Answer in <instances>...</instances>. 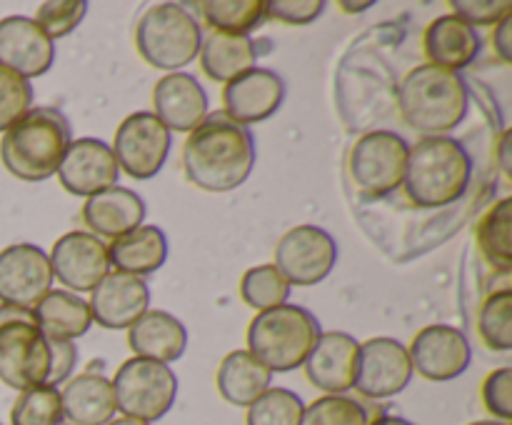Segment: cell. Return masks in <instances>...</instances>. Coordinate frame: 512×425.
<instances>
[{"label": "cell", "mask_w": 512, "mask_h": 425, "mask_svg": "<svg viewBox=\"0 0 512 425\" xmlns=\"http://www.w3.org/2000/svg\"><path fill=\"white\" fill-rule=\"evenodd\" d=\"M185 178L205 193H230L250 178L255 168V140L243 125L233 123L223 110L188 133L183 145Z\"/></svg>", "instance_id": "6da1fadb"}, {"label": "cell", "mask_w": 512, "mask_h": 425, "mask_svg": "<svg viewBox=\"0 0 512 425\" xmlns=\"http://www.w3.org/2000/svg\"><path fill=\"white\" fill-rule=\"evenodd\" d=\"M403 123L423 138L453 133L470 110V90L463 75L425 63L410 70L398 90Z\"/></svg>", "instance_id": "7a4b0ae2"}, {"label": "cell", "mask_w": 512, "mask_h": 425, "mask_svg": "<svg viewBox=\"0 0 512 425\" xmlns=\"http://www.w3.org/2000/svg\"><path fill=\"white\" fill-rule=\"evenodd\" d=\"M473 158L450 135L420 138L410 145L403 190L415 208H445L468 193Z\"/></svg>", "instance_id": "3957f363"}, {"label": "cell", "mask_w": 512, "mask_h": 425, "mask_svg": "<svg viewBox=\"0 0 512 425\" xmlns=\"http://www.w3.org/2000/svg\"><path fill=\"white\" fill-rule=\"evenodd\" d=\"M73 128L58 108H30L0 140V160L13 178L40 183L58 173Z\"/></svg>", "instance_id": "277c9868"}, {"label": "cell", "mask_w": 512, "mask_h": 425, "mask_svg": "<svg viewBox=\"0 0 512 425\" xmlns=\"http://www.w3.org/2000/svg\"><path fill=\"white\" fill-rule=\"evenodd\" d=\"M318 318L303 305H278L255 315L248 325V353L270 373H293L303 368L318 343Z\"/></svg>", "instance_id": "5b68a950"}, {"label": "cell", "mask_w": 512, "mask_h": 425, "mask_svg": "<svg viewBox=\"0 0 512 425\" xmlns=\"http://www.w3.org/2000/svg\"><path fill=\"white\" fill-rule=\"evenodd\" d=\"M203 28L180 3H160L145 10L135 25V48L153 68L180 73L200 53Z\"/></svg>", "instance_id": "8992f818"}, {"label": "cell", "mask_w": 512, "mask_h": 425, "mask_svg": "<svg viewBox=\"0 0 512 425\" xmlns=\"http://www.w3.org/2000/svg\"><path fill=\"white\" fill-rule=\"evenodd\" d=\"M48 368V338L35 325L33 310L0 303V380L15 390H28L45 385Z\"/></svg>", "instance_id": "52a82bcc"}, {"label": "cell", "mask_w": 512, "mask_h": 425, "mask_svg": "<svg viewBox=\"0 0 512 425\" xmlns=\"http://www.w3.org/2000/svg\"><path fill=\"white\" fill-rule=\"evenodd\" d=\"M110 383L118 413L150 425L165 418L178 398V378L173 368L135 355L115 370Z\"/></svg>", "instance_id": "ba28073f"}, {"label": "cell", "mask_w": 512, "mask_h": 425, "mask_svg": "<svg viewBox=\"0 0 512 425\" xmlns=\"http://www.w3.org/2000/svg\"><path fill=\"white\" fill-rule=\"evenodd\" d=\"M410 143L393 130L360 135L348 155V173L365 198H385L403 188Z\"/></svg>", "instance_id": "9c48e42d"}, {"label": "cell", "mask_w": 512, "mask_h": 425, "mask_svg": "<svg viewBox=\"0 0 512 425\" xmlns=\"http://www.w3.org/2000/svg\"><path fill=\"white\" fill-rule=\"evenodd\" d=\"M173 148V133L150 110L128 115L115 130L113 155L120 173L133 180H150L163 170Z\"/></svg>", "instance_id": "30bf717a"}, {"label": "cell", "mask_w": 512, "mask_h": 425, "mask_svg": "<svg viewBox=\"0 0 512 425\" xmlns=\"http://www.w3.org/2000/svg\"><path fill=\"white\" fill-rule=\"evenodd\" d=\"M338 263V243L318 225H298L283 233L275 245V268L288 285L310 288L333 273Z\"/></svg>", "instance_id": "8fae6325"}, {"label": "cell", "mask_w": 512, "mask_h": 425, "mask_svg": "<svg viewBox=\"0 0 512 425\" xmlns=\"http://www.w3.org/2000/svg\"><path fill=\"white\" fill-rule=\"evenodd\" d=\"M408 348L395 338H370L360 343L355 385L363 398L388 400L403 393L413 380Z\"/></svg>", "instance_id": "7c38bea8"}, {"label": "cell", "mask_w": 512, "mask_h": 425, "mask_svg": "<svg viewBox=\"0 0 512 425\" xmlns=\"http://www.w3.org/2000/svg\"><path fill=\"white\" fill-rule=\"evenodd\" d=\"M53 268L40 245L15 243L0 250V303L33 310L53 290Z\"/></svg>", "instance_id": "4fadbf2b"}, {"label": "cell", "mask_w": 512, "mask_h": 425, "mask_svg": "<svg viewBox=\"0 0 512 425\" xmlns=\"http://www.w3.org/2000/svg\"><path fill=\"white\" fill-rule=\"evenodd\" d=\"M413 373L433 383L460 378L473 363V348L463 330L453 325H428L413 338L408 348Z\"/></svg>", "instance_id": "5bb4252c"}, {"label": "cell", "mask_w": 512, "mask_h": 425, "mask_svg": "<svg viewBox=\"0 0 512 425\" xmlns=\"http://www.w3.org/2000/svg\"><path fill=\"white\" fill-rule=\"evenodd\" d=\"M48 258L53 278L75 295L90 293L110 273L108 245L88 230H70L60 235Z\"/></svg>", "instance_id": "9a60e30c"}, {"label": "cell", "mask_w": 512, "mask_h": 425, "mask_svg": "<svg viewBox=\"0 0 512 425\" xmlns=\"http://www.w3.org/2000/svg\"><path fill=\"white\" fill-rule=\"evenodd\" d=\"M285 93H288V85H285L283 75L255 65V68L245 70L238 78L225 83L223 113L233 123L248 128V125L273 118L280 110V105L285 103Z\"/></svg>", "instance_id": "2e32d148"}, {"label": "cell", "mask_w": 512, "mask_h": 425, "mask_svg": "<svg viewBox=\"0 0 512 425\" xmlns=\"http://www.w3.org/2000/svg\"><path fill=\"white\" fill-rule=\"evenodd\" d=\"M55 175L70 195L90 198L118 185L120 168L108 143L98 138H78L68 145Z\"/></svg>", "instance_id": "e0dca14e"}, {"label": "cell", "mask_w": 512, "mask_h": 425, "mask_svg": "<svg viewBox=\"0 0 512 425\" xmlns=\"http://www.w3.org/2000/svg\"><path fill=\"white\" fill-rule=\"evenodd\" d=\"M55 63V43L33 18L10 15L0 20V68L20 78H40Z\"/></svg>", "instance_id": "ac0fdd59"}, {"label": "cell", "mask_w": 512, "mask_h": 425, "mask_svg": "<svg viewBox=\"0 0 512 425\" xmlns=\"http://www.w3.org/2000/svg\"><path fill=\"white\" fill-rule=\"evenodd\" d=\"M88 308L93 323L100 328L128 330L140 315L150 310V288L145 278L113 270L90 290Z\"/></svg>", "instance_id": "d6986e66"}, {"label": "cell", "mask_w": 512, "mask_h": 425, "mask_svg": "<svg viewBox=\"0 0 512 425\" xmlns=\"http://www.w3.org/2000/svg\"><path fill=\"white\" fill-rule=\"evenodd\" d=\"M210 113L208 93L190 73H168L153 88V115L170 133H193Z\"/></svg>", "instance_id": "ffe728a7"}, {"label": "cell", "mask_w": 512, "mask_h": 425, "mask_svg": "<svg viewBox=\"0 0 512 425\" xmlns=\"http://www.w3.org/2000/svg\"><path fill=\"white\" fill-rule=\"evenodd\" d=\"M358 350L360 343L353 335L340 333V330L320 333L318 343L303 365L313 388L323 390L325 395H345L353 390Z\"/></svg>", "instance_id": "44dd1931"}, {"label": "cell", "mask_w": 512, "mask_h": 425, "mask_svg": "<svg viewBox=\"0 0 512 425\" xmlns=\"http://www.w3.org/2000/svg\"><path fill=\"white\" fill-rule=\"evenodd\" d=\"M148 205L135 190L113 185L108 190L85 198L83 205V223L88 233L95 238L115 240L125 233H133L135 228L145 225Z\"/></svg>", "instance_id": "7402d4cb"}, {"label": "cell", "mask_w": 512, "mask_h": 425, "mask_svg": "<svg viewBox=\"0 0 512 425\" xmlns=\"http://www.w3.org/2000/svg\"><path fill=\"white\" fill-rule=\"evenodd\" d=\"M480 48H483V40L478 30L465 20L455 18L453 13L440 15L425 28L423 50L428 55V63L435 68L460 73L478 60Z\"/></svg>", "instance_id": "603a6c76"}, {"label": "cell", "mask_w": 512, "mask_h": 425, "mask_svg": "<svg viewBox=\"0 0 512 425\" xmlns=\"http://www.w3.org/2000/svg\"><path fill=\"white\" fill-rule=\"evenodd\" d=\"M63 420L70 425H108L115 418L113 383L103 373H80L60 390Z\"/></svg>", "instance_id": "cb8c5ba5"}, {"label": "cell", "mask_w": 512, "mask_h": 425, "mask_svg": "<svg viewBox=\"0 0 512 425\" xmlns=\"http://www.w3.org/2000/svg\"><path fill=\"white\" fill-rule=\"evenodd\" d=\"M128 345L135 358H148L170 365L183 358L188 348V330L165 310H148L128 328Z\"/></svg>", "instance_id": "d4e9b609"}, {"label": "cell", "mask_w": 512, "mask_h": 425, "mask_svg": "<svg viewBox=\"0 0 512 425\" xmlns=\"http://www.w3.org/2000/svg\"><path fill=\"white\" fill-rule=\"evenodd\" d=\"M108 260L118 273L145 278L158 273L168 260V238L158 225H140L133 233L110 240Z\"/></svg>", "instance_id": "484cf974"}, {"label": "cell", "mask_w": 512, "mask_h": 425, "mask_svg": "<svg viewBox=\"0 0 512 425\" xmlns=\"http://www.w3.org/2000/svg\"><path fill=\"white\" fill-rule=\"evenodd\" d=\"M33 320L48 340H78L93 325L88 300L70 290H50L33 308Z\"/></svg>", "instance_id": "4316f807"}, {"label": "cell", "mask_w": 512, "mask_h": 425, "mask_svg": "<svg viewBox=\"0 0 512 425\" xmlns=\"http://www.w3.org/2000/svg\"><path fill=\"white\" fill-rule=\"evenodd\" d=\"M215 385L225 403L235 405V408H248L273 385V373L248 350H233L220 363Z\"/></svg>", "instance_id": "83f0119b"}, {"label": "cell", "mask_w": 512, "mask_h": 425, "mask_svg": "<svg viewBox=\"0 0 512 425\" xmlns=\"http://www.w3.org/2000/svg\"><path fill=\"white\" fill-rule=\"evenodd\" d=\"M200 68L215 83H230L245 70L255 68L258 60V45L253 38L243 35H225L210 30L200 43Z\"/></svg>", "instance_id": "f1b7e54d"}, {"label": "cell", "mask_w": 512, "mask_h": 425, "mask_svg": "<svg viewBox=\"0 0 512 425\" xmlns=\"http://www.w3.org/2000/svg\"><path fill=\"white\" fill-rule=\"evenodd\" d=\"M510 230H512V200L505 195L498 203L490 205L478 220L475 228V243H478L480 255L485 263L495 270V273L508 275L512 270V245H510Z\"/></svg>", "instance_id": "f546056e"}, {"label": "cell", "mask_w": 512, "mask_h": 425, "mask_svg": "<svg viewBox=\"0 0 512 425\" xmlns=\"http://www.w3.org/2000/svg\"><path fill=\"white\" fill-rule=\"evenodd\" d=\"M198 8L210 30L225 35L250 38V33H255L268 20L265 0H208Z\"/></svg>", "instance_id": "4dcf8cb0"}, {"label": "cell", "mask_w": 512, "mask_h": 425, "mask_svg": "<svg viewBox=\"0 0 512 425\" xmlns=\"http://www.w3.org/2000/svg\"><path fill=\"white\" fill-rule=\"evenodd\" d=\"M478 333L485 348L495 353L512 350V290L503 288L483 300L478 313Z\"/></svg>", "instance_id": "1f68e13d"}, {"label": "cell", "mask_w": 512, "mask_h": 425, "mask_svg": "<svg viewBox=\"0 0 512 425\" xmlns=\"http://www.w3.org/2000/svg\"><path fill=\"white\" fill-rule=\"evenodd\" d=\"M240 295H243L248 308L263 313V310L288 303L290 285L273 263H265L245 270L243 280H240Z\"/></svg>", "instance_id": "d6a6232c"}, {"label": "cell", "mask_w": 512, "mask_h": 425, "mask_svg": "<svg viewBox=\"0 0 512 425\" xmlns=\"http://www.w3.org/2000/svg\"><path fill=\"white\" fill-rule=\"evenodd\" d=\"M305 403L298 393L270 385L258 400L248 405L245 425H300Z\"/></svg>", "instance_id": "836d02e7"}, {"label": "cell", "mask_w": 512, "mask_h": 425, "mask_svg": "<svg viewBox=\"0 0 512 425\" xmlns=\"http://www.w3.org/2000/svg\"><path fill=\"white\" fill-rule=\"evenodd\" d=\"M63 423V405L60 388L53 385H35L20 390L10 408V425H60Z\"/></svg>", "instance_id": "e575fe53"}, {"label": "cell", "mask_w": 512, "mask_h": 425, "mask_svg": "<svg viewBox=\"0 0 512 425\" xmlns=\"http://www.w3.org/2000/svg\"><path fill=\"white\" fill-rule=\"evenodd\" d=\"M373 410L353 395H323L305 405L300 425H370Z\"/></svg>", "instance_id": "d590c367"}, {"label": "cell", "mask_w": 512, "mask_h": 425, "mask_svg": "<svg viewBox=\"0 0 512 425\" xmlns=\"http://www.w3.org/2000/svg\"><path fill=\"white\" fill-rule=\"evenodd\" d=\"M85 13H88V3L85 0H53V3L40 5L33 20L55 43L58 38H65V35L73 33L83 23Z\"/></svg>", "instance_id": "8d00e7d4"}, {"label": "cell", "mask_w": 512, "mask_h": 425, "mask_svg": "<svg viewBox=\"0 0 512 425\" xmlns=\"http://www.w3.org/2000/svg\"><path fill=\"white\" fill-rule=\"evenodd\" d=\"M33 108V85L30 80L0 68V133L18 123Z\"/></svg>", "instance_id": "74e56055"}, {"label": "cell", "mask_w": 512, "mask_h": 425, "mask_svg": "<svg viewBox=\"0 0 512 425\" xmlns=\"http://www.w3.org/2000/svg\"><path fill=\"white\" fill-rule=\"evenodd\" d=\"M483 405L493 420H512V368H495L483 383Z\"/></svg>", "instance_id": "f35d334b"}, {"label": "cell", "mask_w": 512, "mask_h": 425, "mask_svg": "<svg viewBox=\"0 0 512 425\" xmlns=\"http://www.w3.org/2000/svg\"><path fill=\"white\" fill-rule=\"evenodd\" d=\"M455 18L465 20L468 25H498L500 20L512 13L510 0H453L450 3Z\"/></svg>", "instance_id": "ab89813d"}, {"label": "cell", "mask_w": 512, "mask_h": 425, "mask_svg": "<svg viewBox=\"0 0 512 425\" xmlns=\"http://www.w3.org/2000/svg\"><path fill=\"white\" fill-rule=\"evenodd\" d=\"M268 18L285 25H310L323 15V0H265Z\"/></svg>", "instance_id": "60d3db41"}, {"label": "cell", "mask_w": 512, "mask_h": 425, "mask_svg": "<svg viewBox=\"0 0 512 425\" xmlns=\"http://www.w3.org/2000/svg\"><path fill=\"white\" fill-rule=\"evenodd\" d=\"M50 350V368H48V380L45 385H53L60 388L70 380L75 365H78V348H75L73 340H48Z\"/></svg>", "instance_id": "b9f144b4"}, {"label": "cell", "mask_w": 512, "mask_h": 425, "mask_svg": "<svg viewBox=\"0 0 512 425\" xmlns=\"http://www.w3.org/2000/svg\"><path fill=\"white\" fill-rule=\"evenodd\" d=\"M493 48L503 63H512V13L493 28Z\"/></svg>", "instance_id": "7bdbcfd3"}, {"label": "cell", "mask_w": 512, "mask_h": 425, "mask_svg": "<svg viewBox=\"0 0 512 425\" xmlns=\"http://www.w3.org/2000/svg\"><path fill=\"white\" fill-rule=\"evenodd\" d=\"M498 163L503 173L512 175V130H503L498 138Z\"/></svg>", "instance_id": "ee69618b"}, {"label": "cell", "mask_w": 512, "mask_h": 425, "mask_svg": "<svg viewBox=\"0 0 512 425\" xmlns=\"http://www.w3.org/2000/svg\"><path fill=\"white\" fill-rule=\"evenodd\" d=\"M370 425H415V423H410V420L400 418V415L373 413V418H370Z\"/></svg>", "instance_id": "f6af8a7d"}, {"label": "cell", "mask_w": 512, "mask_h": 425, "mask_svg": "<svg viewBox=\"0 0 512 425\" xmlns=\"http://www.w3.org/2000/svg\"><path fill=\"white\" fill-rule=\"evenodd\" d=\"M340 8H343L345 13H365V10L373 8V0H365V3H348V0H343Z\"/></svg>", "instance_id": "bcb514c9"}, {"label": "cell", "mask_w": 512, "mask_h": 425, "mask_svg": "<svg viewBox=\"0 0 512 425\" xmlns=\"http://www.w3.org/2000/svg\"><path fill=\"white\" fill-rule=\"evenodd\" d=\"M108 425H150V423H143V420H133V418H113Z\"/></svg>", "instance_id": "7dc6e473"}, {"label": "cell", "mask_w": 512, "mask_h": 425, "mask_svg": "<svg viewBox=\"0 0 512 425\" xmlns=\"http://www.w3.org/2000/svg\"><path fill=\"white\" fill-rule=\"evenodd\" d=\"M470 425H510V423H503V420H475V423H470Z\"/></svg>", "instance_id": "c3c4849f"}, {"label": "cell", "mask_w": 512, "mask_h": 425, "mask_svg": "<svg viewBox=\"0 0 512 425\" xmlns=\"http://www.w3.org/2000/svg\"><path fill=\"white\" fill-rule=\"evenodd\" d=\"M60 425H70V423H65V420H63V423H60Z\"/></svg>", "instance_id": "681fc988"}, {"label": "cell", "mask_w": 512, "mask_h": 425, "mask_svg": "<svg viewBox=\"0 0 512 425\" xmlns=\"http://www.w3.org/2000/svg\"><path fill=\"white\" fill-rule=\"evenodd\" d=\"M0 425H3V423H0Z\"/></svg>", "instance_id": "f907efd6"}]
</instances>
